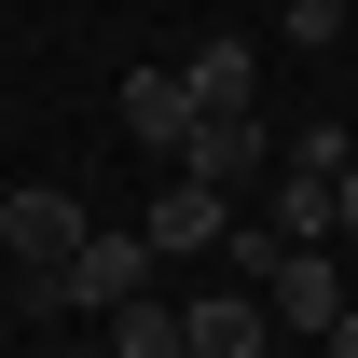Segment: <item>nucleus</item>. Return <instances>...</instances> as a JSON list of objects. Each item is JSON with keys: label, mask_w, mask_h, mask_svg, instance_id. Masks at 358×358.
<instances>
[{"label": "nucleus", "mask_w": 358, "mask_h": 358, "mask_svg": "<svg viewBox=\"0 0 358 358\" xmlns=\"http://www.w3.org/2000/svg\"><path fill=\"white\" fill-rule=\"evenodd\" d=\"M124 138L179 152V138H193V83H179V69H124Z\"/></svg>", "instance_id": "nucleus-7"}, {"label": "nucleus", "mask_w": 358, "mask_h": 358, "mask_svg": "<svg viewBox=\"0 0 358 358\" xmlns=\"http://www.w3.org/2000/svg\"><path fill=\"white\" fill-rule=\"evenodd\" d=\"M96 345H110V358H179V303H166V289H138V303H110Z\"/></svg>", "instance_id": "nucleus-10"}, {"label": "nucleus", "mask_w": 358, "mask_h": 358, "mask_svg": "<svg viewBox=\"0 0 358 358\" xmlns=\"http://www.w3.org/2000/svg\"><path fill=\"white\" fill-rule=\"evenodd\" d=\"M0 317H14V275H0Z\"/></svg>", "instance_id": "nucleus-16"}, {"label": "nucleus", "mask_w": 358, "mask_h": 358, "mask_svg": "<svg viewBox=\"0 0 358 358\" xmlns=\"http://www.w3.org/2000/svg\"><path fill=\"white\" fill-rule=\"evenodd\" d=\"M262 317H289V331H331V317H345V275L317 262V248H289V262L262 275Z\"/></svg>", "instance_id": "nucleus-6"}, {"label": "nucleus", "mask_w": 358, "mask_h": 358, "mask_svg": "<svg viewBox=\"0 0 358 358\" xmlns=\"http://www.w3.org/2000/svg\"><path fill=\"white\" fill-rule=\"evenodd\" d=\"M289 42H303V55H317V42H345V0H289Z\"/></svg>", "instance_id": "nucleus-12"}, {"label": "nucleus", "mask_w": 358, "mask_h": 358, "mask_svg": "<svg viewBox=\"0 0 358 358\" xmlns=\"http://www.w3.org/2000/svg\"><path fill=\"white\" fill-rule=\"evenodd\" d=\"M179 83H193V124H207V110H262V55H248V42H207Z\"/></svg>", "instance_id": "nucleus-8"}, {"label": "nucleus", "mask_w": 358, "mask_h": 358, "mask_svg": "<svg viewBox=\"0 0 358 358\" xmlns=\"http://www.w3.org/2000/svg\"><path fill=\"white\" fill-rule=\"evenodd\" d=\"M289 166H303V179H345V166H358V138H345V124H303V138H289Z\"/></svg>", "instance_id": "nucleus-11"}, {"label": "nucleus", "mask_w": 358, "mask_h": 358, "mask_svg": "<svg viewBox=\"0 0 358 358\" xmlns=\"http://www.w3.org/2000/svg\"><path fill=\"white\" fill-rule=\"evenodd\" d=\"M262 289H193L179 303V358H262Z\"/></svg>", "instance_id": "nucleus-5"}, {"label": "nucleus", "mask_w": 358, "mask_h": 358, "mask_svg": "<svg viewBox=\"0 0 358 358\" xmlns=\"http://www.w3.org/2000/svg\"><path fill=\"white\" fill-rule=\"evenodd\" d=\"M83 193H55V179H14V193H0V275H14V289H42V275H69L83 262Z\"/></svg>", "instance_id": "nucleus-1"}, {"label": "nucleus", "mask_w": 358, "mask_h": 358, "mask_svg": "<svg viewBox=\"0 0 358 358\" xmlns=\"http://www.w3.org/2000/svg\"><path fill=\"white\" fill-rule=\"evenodd\" d=\"M55 358H110V345H69V331H55Z\"/></svg>", "instance_id": "nucleus-15"}, {"label": "nucleus", "mask_w": 358, "mask_h": 358, "mask_svg": "<svg viewBox=\"0 0 358 358\" xmlns=\"http://www.w3.org/2000/svg\"><path fill=\"white\" fill-rule=\"evenodd\" d=\"M138 234H152V262H193V248H221V234H234V193H207V179H166Z\"/></svg>", "instance_id": "nucleus-4"}, {"label": "nucleus", "mask_w": 358, "mask_h": 358, "mask_svg": "<svg viewBox=\"0 0 358 358\" xmlns=\"http://www.w3.org/2000/svg\"><path fill=\"white\" fill-rule=\"evenodd\" d=\"M345 248H358V166H345Z\"/></svg>", "instance_id": "nucleus-14"}, {"label": "nucleus", "mask_w": 358, "mask_h": 358, "mask_svg": "<svg viewBox=\"0 0 358 358\" xmlns=\"http://www.w3.org/2000/svg\"><path fill=\"white\" fill-rule=\"evenodd\" d=\"M317 358H358V303H345V317H331V331H317Z\"/></svg>", "instance_id": "nucleus-13"}, {"label": "nucleus", "mask_w": 358, "mask_h": 358, "mask_svg": "<svg viewBox=\"0 0 358 358\" xmlns=\"http://www.w3.org/2000/svg\"><path fill=\"white\" fill-rule=\"evenodd\" d=\"M262 166H275L262 110H207V124L179 138V179H207V193H234V179H262Z\"/></svg>", "instance_id": "nucleus-3"}, {"label": "nucleus", "mask_w": 358, "mask_h": 358, "mask_svg": "<svg viewBox=\"0 0 358 358\" xmlns=\"http://www.w3.org/2000/svg\"><path fill=\"white\" fill-rule=\"evenodd\" d=\"M275 234H289V248H317V234H345V179H275Z\"/></svg>", "instance_id": "nucleus-9"}, {"label": "nucleus", "mask_w": 358, "mask_h": 358, "mask_svg": "<svg viewBox=\"0 0 358 358\" xmlns=\"http://www.w3.org/2000/svg\"><path fill=\"white\" fill-rule=\"evenodd\" d=\"M152 234H83V262L69 275H42V289H14V303H42V317H110V303H138L152 289Z\"/></svg>", "instance_id": "nucleus-2"}]
</instances>
